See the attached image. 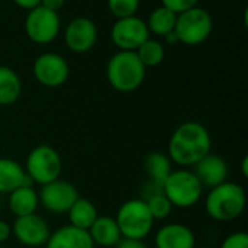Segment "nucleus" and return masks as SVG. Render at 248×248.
Instances as JSON below:
<instances>
[{"label":"nucleus","mask_w":248,"mask_h":248,"mask_svg":"<svg viewBox=\"0 0 248 248\" xmlns=\"http://www.w3.org/2000/svg\"><path fill=\"white\" fill-rule=\"evenodd\" d=\"M212 138L199 122L189 121L179 125L169 141V158L180 167H190L211 153Z\"/></svg>","instance_id":"obj_1"},{"label":"nucleus","mask_w":248,"mask_h":248,"mask_svg":"<svg viewBox=\"0 0 248 248\" xmlns=\"http://www.w3.org/2000/svg\"><path fill=\"white\" fill-rule=\"evenodd\" d=\"M247 206V195L241 185L224 182L209 190L205 199L206 214L218 222H231L243 215Z\"/></svg>","instance_id":"obj_2"},{"label":"nucleus","mask_w":248,"mask_h":248,"mask_svg":"<svg viewBox=\"0 0 248 248\" xmlns=\"http://www.w3.org/2000/svg\"><path fill=\"white\" fill-rule=\"evenodd\" d=\"M145 71L147 68L140 61L135 51H118L108 62L106 77L115 90L131 93L141 87L145 80Z\"/></svg>","instance_id":"obj_3"},{"label":"nucleus","mask_w":248,"mask_h":248,"mask_svg":"<svg viewBox=\"0 0 248 248\" xmlns=\"http://www.w3.org/2000/svg\"><path fill=\"white\" fill-rule=\"evenodd\" d=\"M161 189L173 208L187 209L201 202L205 187L193 171L187 169H179L170 173Z\"/></svg>","instance_id":"obj_4"},{"label":"nucleus","mask_w":248,"mask_h":248,"mask_svg":"<svg viewBox=\"0 0 248 248\" xmlns=\"http://www.w3.org/2000/svg\"><path fill=\"white\" fill-rule=\"evenodd\" d=\"M115 221L119 227L122 238L144 240L150 235L154 218L142 199H129L121 205Z\"/></svg>","instance_id":"obj_5"},{"label":"nucleus","mask_w":248,"mask_h":248,"mask_svg":"<svg viewBox=\"0 0 248 248\" xmlns=\"http://www.w3.org/2000/svg\"><path fill=\"white\" fill-rule=\"evenodd\" d=\"M23 169L32 183L44 186L61 177L62 160L55 148L39 144L28 154Z\"/></svg>","instance_id":"obj_6"},{"label":"nucleus","mask_w":248,"mask_h":248,"mask_svg":"<svg viewBox=\"0 0 248 248\" xmlns=\"http://www.w3.org/2000/svg\"><path fill=\"white\" fill-rule=\"evenodd\" d=\"M212 29L214 20L211 13L202 7L195 6L177 15L174 33L179 42L189 46H195L203 44L211 36Z\"/></svg>","instance_id":"obj_7"},{"label":"nucleus","mask_w":248,"mask_h":248,"mask_svg":"<svg viewBox=\"0 0 248 248\" xmlns=\"http://www.w3.org/2000/svg\"><path fill=\"white\" fill-rule=\"evenodd\" d=\"M61 29V22L58 12L49 10L44 6H36L32 10H28L25 19V32L28 38L39 45L52 42Z\"/></svg>","instance_id":"obj_8"},{"label":"nucleus","mask_w":248,"mask_h":248,"mask_svg":"<svg viewBox=\"0 0 248 248\" xmlns=\"http://www.w3.org/2000/svg\"><path fill=\"white\" fill-rule=\"evenodd\" d=\"M110 38L119 51H137L150 38V32L147 23L135 15L118 19L112 26Z\"/></svg>","instance_id":"obj_9"},{"label":"nucleus","mask_w":248,"mask_h":248,"mask_svg":"<svg viewBox=\"0 0 248 248\" xmlns=\"http://www.w3.org/2000/svg\"><path fill=\"white\" fill-rule=\"evenodd\" d=\"M41 205L51 214H67L71 205L80 198L74 185L62 179H57L48 185L41 186L38 193Z\"/></svg>","instance_id":"obj_10"},{"label":"nucleus","mask_w":248,"mask_h":248,"mask_svg":"<svg viewBox=\"0 0 248 248\" xmlns=\"http://www.w3.org/2000/svg\"><path fill=\"white\" fill-rule=\"evenodd\" d=\"M35 80L45 87H60L62 86L70 74L67 61L55 52L41 54L32 67Z\"/></svg>","instance_id":"obj_11"},{"label":"nucleus","mask_w":248,"mask_h":248,"mask_svg":"<svg viewBox=\"0 0 248 248\" xmlns=\"http://www.w3.org/2000/svg\"><path fill=\"white\" fill-rule=\"evenodd\" d=\"M12 234L20 244L26 247H41L46 244L51 231L48 222L35 212L16 218L12 225Z\"/></svg>","instance_id":"obj_12"},{"label":"nucleus","mask_w":248,"mask_h":248,"mask_svg":"<svg viewBox=\"0 0 248 248\" xmlns=\"http://www.w3.org/2000/svg\"><path fill=\"white\" fill-rule=\"evenodd\" d=\"M64 39L68 49L77 54L90 51L97 42V26L96 23L84 16L70 20L64 31Z\"/></svg>","instance_id":"obj_13"},{"label":"nucleus","mask_w":248,"mask_h":248,"mask_svg":"<svg viewBox=\"0 0 248 248\" xmlns=\"http://www.w3.org/2000/svg\"><path fill=\"white\" fill-rule=\"evenodd\" d=\"M193 173L199 179L203 187H215L228 179V166L225 160L217 154L209 153L205 155L201 161H198L195 166Z\"/></svg>","instance_id":"obj_14"},{"label":"nucleus","mask_w":248,"mask_h":248,"mask_svg":"<svg viewBox=\"0 0 248 248\" xmlns=\"http://www.w3.org/2000/svg\"><path fill=\"white\" fill-rule=\"evenodd\" d=\"M154 243L155 248H195L196 237L187 225L171 222L157 231Z\"/></svg>","instance_id":"obj_15"},{"label":"nucleus","mask_w":248,"mask_h":248,"mask_svg":"<svg viewBox=\"0 0 248 248\" xmlns=\"http://www.w3.org/2000/svg\"><path fill=\"white\" fill-rule=\"evenodd\" d=\"M46 248H94V244L87 231L76 228L73 225H65L51 232Z\"/></svg>","instance_id":"obj_16"},{"label":"nucleus","mask_w":248,"mask_h":248,"mask_svg":"<svg viewBox=\"0 0 248 248\" xmlns=\"http://www.w3.org/2000/svg\"><path fill=\"white\" fill-rule=\"evenodd\" d=\"M87 232L93 244L99 247H115L122 238L115 218L110 217H97Z\"/></svg>","instance_id":"obj_17"},{"label":"nucleus","mask_w":248,"mask_h":248,"mask_svg":"<svg viewBox=\"0 0 248 248\" xmlns=\"http://www.w3.org/2000/svg\"><path fill=\"white\" fill-rule=\"evenodd\" d=\"M38 205V192L33 189L32 185L19 186L17 189L9 193V209L16 218L35 214Z\"/></svg>","instance_id":"obj_18"},{"label":"nucleus","mask_w":248,"mask_h":248,"mask_svg":"<svg viewBox=\"0 0 248 248\" xmlns=\"http://www.w3.org/2000/svg\"><path fill=\"white\" fill-rule=\"evenodd\" d=\"M23 185H33L25 169L12 158H0V193L9 195Z\"/></svg>","instance_id":"obj_19"},{"label":"nucleus","mask_w":248,"mask_h":248,"mask_svg":"<svg viewBox=\"0 0 248 248\" xmlns=\"http://www.w3.org/2000/svg\"><path fill=\"white\" fill-rule=\"evenodd\" d=\"M144 169H145L147 176L150 177V182L160 186V187L163 186L166 179L173 171L171 160L169 158L167 154L160 153V151H153L145 157Z\"/></svg>","instance_id":"obj_20"},{"label":"nucleus","mask_w":248,"mask_h":248,"mask_svg":"<svg viewBox=\"0 0 248 248\" xmlns=\"http://www.w3.org/2000/svg\"><path fill=\"white\" fill-rule=\"evenodd\" d=\"M147 190L144 192V198L142 201L147 203L150 214L153 215L154 221H161L166 219L171 211H173V205L170 203V201L166 198V195L163 193V189L154 183H148Z\"/></svg>","instance_id":"obj_21"},{"label":"nucleus","mask_w":248,"mask_h":248,"mask_svg":"<svg viewBox=\"0 0 248 248\" xmlns=\"http://www.w3.org/2000/svg\"><path fill=\"white\" fill-rule=\"evenodd\" d=\"M67 215H68L70 225H73L76 228H80V230H84V231H89L92 224L99 217L97 209L93 205V202L86 199V198H78L71 205Z\"/></svg>","instance_id":"obj_22"},{"label":"nucleus","mask_w":248,"mask_h":248,"mask_svg":"<svg viewBox=\"0 0 248 248\" xmlns=\"http://www.w3.org/2000/svg\"><path fill=\"white\" fill-rule=\"evenodd\" d=\"M22 93V81L16 71L0 65V106H9L17 102Z\"/></svg>","instance_id":"obj_23"},{"label":"nucleus","mask_w":248,"mask_h":248,"mask_svg":"<svg viewBox=\"0 0 248 248\" xmlns=\"http://www.w3.org/2000/svg\"><path fill=\"white\" fill-rule=\"evenodd\" d=\"M176 19H177V15L174 12L169 10L164 6H160L150 13L148 20L145 23H147L150 33H155L158 36H166V35L174 32Z\"/></svg>","instance_id":"obj_24"},{"label":"nucleus","mask_w":248,"mask_h":248,"mask_svg":"<svg viewBox=\"0 0 248 248\" xmlns=\"http://www.w3.org/2000/svg\"><path fill=\"white\" fill-rule=\"evenodd\" d=\"M135 54L140 58V61L144 64V67L147 68V67L160 65L166 57V49L161 42L148 38L142 45H140V48L135 51Z\"/></svg>","instance_id":"obj_25"},{"label":"nucleus","mask_w":248,"mask_h":248,"mask_svg":"<svg viewBox=\"0 0 248 248\" xmlns=\"http://www.w3.org/2000/svg\"><path fill=\"white\" fill-rule=\"evenodd\" d=\"M109 10L118 17L135 16L140 9V0H108Z\"/></svg>","instance_id":"obj_26"},{"label":"nucleus","mask_w":248,"mask_h":248,"mask_svg":"<svg viewBox=\"0 0 248 248\" xmlns=\"http://www.w3.org/2000/svg\"><path fill=\"white\" fill-rule=\"evenodd\" d=\"M219 248H248V234L244 231L230 234Z\"/></svg>","instance_id":"obj_27"},{"label":"nucleus","mask_w":248,"mask_h":248,"mask_svg":"<svg viewBox=\"0 0 248 248\" xmlns=\"http://www.w3.org/2000/svg\"><path fill=\"white\" fill-rule=\"evenodd\" d=\"M198 1L199 0H161V6H164L169 10L179 15V13H183L195 6H198Z\"/></svg>","instance_id":"obj_28"},{"label":"nucleus","mask_w":248,"mask_h":248,"mask_svg":"<svg viewBox=\"0 0 248 248\" xmlns=\"http://www.w3.org/2000/svg\"><path fill=\"white\" fill-rule=\"evenodd\" d=\"M115 248H148L144 240H129V238H121Z\"/></svg>","instance_id":"obj_29"},{"label":"nucleus","mask_w":248,"mask_h":248,"mask_svg":"<svg viewBox=\"0 0 248 248\" xmlns=\"http://www.w3.org/2000/svg\"><path fill=\"white\" fill-rule=\"evenodd\" d=\"M12 235V227L6 222L0 219V246L4 244Z\"/></svg>","instance_id":"obj_30"},{"label":"nucleus","mask_w":248,"mask_h":248,"mask_svg":"<svg viewBox=\"0 0 248 248\" xmlns=\"http://www.w3.org/2000/svg\"><path fill=\"white\" fill-rule=\"evenodd\" d=\"M64 4H65V0H41V6L54 12H58Z\"/></svg>","instance_id":"obj_31"},{"label":"nucleus","mask_w":248,"mask_h":248,"mask_svg":"<svg viewBox=\"0 0 248 248\" xmlns=\"http://www.w3.org/2000/svg\"><path fill=\"white\" fill-rule=\"evenodd\" d=\"M16 6L25 9V10H32L33 7L41 4V0H12Z\"/></svg>","instance_id":"obj_32"},{"label":"nucleus","mask_w":248,"mask_h":248,"mask_svg":"<svg viewBox=\"0 0 248 248\" xmlns=\"http://www.w3.org/2000/svg\"><path fill=\"white\" fill-rule=\"evenodd\" d=\"M164 38H166V42H167V44H170V45H173V44L179 42V41H177V36H176V33H174V32H171V33L166 35Z\"/></svg>","instance_id":"obj_33"},{"label":"nucleus","mask_w":248,"mask_h":248,"mask_svg":"<svg viewBox=\"0 0 248 248\" xmlns=\"http://www.w3.org/2000/svg\"><path fill=\"white\" fill-rule=\"evenodd\" d=\"M241 170H243V176H244V177H247L248 176V158L247 157H244V158H243Z\"/></svg>","instance_id":"obj_34"},{"label":"nucleus","mask_w":248,"mask_h":248,"mask_svg":"<svg viewBox=\"0 0 248 248\" xmlns=\"http://www.w3.org/2000/svg\"><path fill=\"white\" fill-rule=\"evenodd\" d=\"M195 248H212V247H209V246H202V247H195Z\"/></svg>","instance_id":"obj_35"},{"label":"nucleus","mask_w":248,"mask_h":248,"mask_svg":"<svg viewBox=\"0 0 248 248\" xmlns=\"http://www.w3.org/2000/svg\"><path fill=\"white\" fill-rule=\"evenodd\" d=\"M0 211H1V205H0Z\"/></svg>","instance_id":"obj_36"},{"label":"nucleus","mask_w":248,"mask_h":248,"mask_svg":"<svg viewBox=\"0 0 248 248\" xmlns=\"http://www.w3.org/2000/svg\"><path fill=\"white\" fill-rule=\"evenodd\" d=\"M0 248H4V247H1V246H0Z\"/></svg>","instance_id":"obj_37"}]
</instances>
